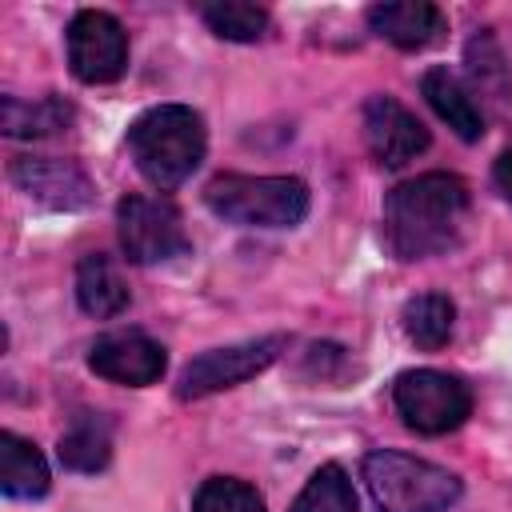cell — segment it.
I'll list each match as a JSON object with an SVG mask.
<instances>
[{
  "mask_svg": "<svg viewBox=\"0 0 512 512\" xmlns=\"http://www.w3.org/2000/svg\"><path fill=\"white\" fill-rule=\"evenodd\" d=\"M472 192L452 172H424L384 196V244L396 260H428L460 248Z\"/></svg>",
  "mask_w": 512,
  "mask_h": 512,
  "instance_id": "1",
  "label": "cell"
},
{
  "mask_svg": "<svg viewBox=\"0 0 512 512\" xmlns=\"http://www.w3.org/2000/svg\"><path fill=\"white\" fill-rule=\"evenodd\" d=\"M204 148H208L204 120L188 104H156L140 112L128 128V152L140 176L160 192L180 188L200 168Z\"/></svg>",
  "mask_w": 512,
  "mask_h": 512,
  "instance_id": "2",
  "label": "cell"
},
{
  "mask_svg": "<svg viewBox=\"0 0 512 512\" xmlns=\"http://www.w3.org/2000/svg\"><path fill=\"white\" fill-rule=\"evenodd\" d=\"M204 204L240 228H296L308 216V184L296 176L220 172L204 184Z\"/></svg>",
  "mask_w": 512,
  "mask_h": 512,
  "instance_id": "3",
  "label": "cell"
},
{
  "mask_svg": "<svg viewBox=\"0 0 512 512\" xmlns=\"http://www.w3.org/2000/svg\"><path fill=\"white\" fill-rule=\"evenodd\" d=\"M364 484L380 512H448L460 500V476L392 448L364 456Z\"/></svg>",
  "mask_w": 512,
  "mask_h": 512,
  "instance_id": "4",
  "label": "cell"
},
{
  "mask_svg": "<svg viewBox=\"0 0 512 512\" xmlns=\"http://www.w3.org/2000/svg\"><path fill=\"white\" fill-rule=\"evenodd\" d=\"M400 420L420 436H444L460 428L472 412V392L460 376L440 368H408L392 384Z\"/></svg>",
  "mask_w": 512,
  "mask_h": 512,
  "instance_id": "5",
  "label": "cell"
},
{
  "mask_svg": "<svg viewBox=\"0 0 512 512\" xmlns=\"http://www.w3.org/2000/svg\"><path fill=\"white\" fill-rule=\"evenodd\" d=\"M116 232H120V248L132 264H164L192 248L180 208L168 196L128 192L116 204Z\"/></svg>",
  "mask_w": 512,
  "mask_h": 512,
  "instance_id": "6",
  "label": "cell"
},
{
  "mask_svg": "<svg viewBox=\"0 0 512 512\" xmlns=\"http://www.w3.org/2000/svg\"><path fill=\"white\" fill-rule=\"evenodd\" d=\"M284 336H260V340H240V344H224V348H208L196 360L184 364L176 396L180 400H196V396H212L224 388H236L252 376H260L284 348Z\"/></svg>",
  "mask_w": 512,
  "mask_h": 512,
  "instance_id": "7",
  "label": "cell"
},
{
  "mask_svg": "<svg viewBox=\"0 0 512 512\" xmlns=\"http://www.w3.org/2000/svg\"><path fill=\"white\" fill-rule=\"evenodd\" d=\"M68 64L84 84H112L128 68V32L112 12L84 8L68 24Z\"/></svg>",
  "mask_w": 512,
  "mask_h": 512,
  "instance_id": "8",
  "label": "cell"
},
{
  "mask_svg": "<svg viewBox=\"0 0 512 512\" xmlns=\"http://www.w3.org/2000/svg\"><path fill=\"white\" fill-rule=\"evenodd\" d=\"M88 368L112 384L144 388L164 376L168 352H164V344H156L144 332H108L88 348Z\"/></svg>",
  "mask_w": 512,
  "mask_h": 512,
  "instance_id": "9",
  "label": "cell"
},
{
  "mask_svg": "<svg viewBox=\"0 0 512 512\" xmlns=\"http://www.w3.org/2000/svg\"><path fill=\"white\" fill-rule=\"evenodd\" d=\"M360 124H364V140L372 156L384 168H400L428 148V128L392 96H368Z\"/></svg>",
  "mask_w": 512,
  "mask_h": 512,
  "instance_id": "10",
  "label": "cell"
},
{
  "mask_svg": "<svg viewBox=\"0 0 512 512\" xmlns=\"http://www.w3.org/2000/svg\"><path fill=\"white\" fill-rule=\"evenodd\" d=\"M12 184L48 208H84L92 200V180L80 164L56 156H16Z\"/></svg>",
  "mask_w": 512,
  "mask_h": 512,
  "instance_id": "11",
  "label": "cell"
},
{
  "mask_svg": "<svg viewBox=\"0 0 512 512\" xmlns=\"http://www.w3.org/2000/svg\"><path fill=\"white\" fill-rule=\"evenodd\" d=\"M368 24L376 36H384L388 44L404 48V52H416V48H428L436 44L444 32H448V20L436 4L428 0H392V4H372L368 8Z\"/></svg>",
  "mask_w": 512,
  "mask_h": 512,
  "instance_id": "12",
  "label": "cell"
},
{
  "mask_svg": "<svg viewBox=\"0 0 512 512\" xmlns=\"http://www.w3.org/2000/svg\"><path fill=\"white\" fill-rule=\"evenodd\" d=\"M420 92H424V100L432 104V112H436L460 140L472 144V140L484 136V112H480L476 96L460 84L456 72H448V68H428V72L420 76Z\"/></svg>",
  "mask_w": 512,
  "mask_h": 512,
  "instance_id": "13",
  "label": "cell"
},
{
  "mask_svg": "<svg viewBox=\"0 0 512 512\" xmlns=\"http://www.w3.org/2000/svg\"><path fill=\"white\" fill-rule=\"evenodd\" d=\"M48 460L16 432H0V492L12 500H36L48 492Z\"/></svg>",
  "mask_w": 512,
  "mask_h": 512,
  "instance_id": "14",
  "label": "cell"
},
{
  "mask_svg": "<svg viewBox=\"0 0 512 512\" xmlns=\"http://www.w3.org/2000/svg\"><path fill=\"white\" fill-rule=\"evenodd\" d=\"M76 300L88 316H100V320L128 308V284L104 252L80 256V264H76Z\"/></svg>",
  "mask_w": 512,
  "mask_h": 512,
  "instance_id": "15",
  "label": "cell"
},
{
  "mask_svg": "<svg viewBox=\"0 0 512 512\" xmlns=\"http://www.w3.org/2000/svg\"><path fill=\"white\" fill-rule=\"evenodd\" d=\"M60 464L68 472H100L108 468L112 460V432H108V420L100 412H84L72 420V428L60 436V448H56Z\"/></svg>",
  "mask_w": 512,
  "mask_h": 512,
  "instance_id": "16",
  "label": "cell"
},
{
  "mask_svg": "<svg viewBox=\"0 0 512 512\" xmlns=\"http://www.w3.org/2000/svg\"><path fill=\"white\" fill-rule=\"evenodd\" d=\"M68 124H72V104L60 100V96H44L36 104H24L16 96L0 100V128H4V136L40 140V136H52V132L68 128Z\"/></svg>",
  "mask_w": 512,
  "mask_h": 512,
  "instance_id": "17",
  "label": "cell"
},
{
  "mask_svg": "<svg viewBox=\"0 0 512 512\" xmlns=\"http://www.w3.org/2000/svg\"><path fill=\"white\" fill-rule=\"evenodd\" d=\"M404 332L416 348H444L452 340V328H456V304L444 296V292H420L404 304Z\"/></svg>",
  "mask_w": 512,
  "mask_h": 512,
  "instance_id": "18",
  "label": "cell"
},
{
  "mask_svg": "<svg viewBox=\"0 0 512 512\" xmlns=\"http://www.w3.org/2000/svg\"><path fill=\"white\" fill-rule=\"evenodd\" d=\"M464 64H468V76H472V88L496 104H508L512 100V68L504 60V48L496 44V36L484 28L468 40L464 48Z\"/></svg>",
  "mask_w": 512,
  "mask_h": 512,
  "instance_id": "19",
  "label": "cell"
},
{
  "mask_svg": "<svg viewBox=\"0 0 512 512\" xmlns=\"http://www.w3.org/2000/svg\"><path fill=\"white\" fill-rule=\"evenodd\" d=\"M288 512H356V492L348 472L340 464H320Z\"/></svg>",
  "mask_w": 512,
  "mask_h": 512,
  "instance_id": "20",
  "label": "cell"
},
{
  "mask_svg": "<svg viewBox=\"0 0 512 512\" xmlns=\"http://www.w3.org/2000/svg\"><path fill=\"white\" fill-rule=\"evenodd\" d=\"M200 20L220 36V40H260L268 32V12L260 4H244V0H216V4H200Z\"/></svg>",
  "mask_w": 512,
  "mask_h": 512,
  "instance_id": "21",
  "label": "cell"
},
{
  "mask_svg": "<svg viewBox=\"0 0 512 512\" xmlns=\"http://www.w3.org/2000/svg\"><path fill=\"white\" fill-rule=\"evenodd\" d=\"M192 512H264V496L248 480L208 476L192 496Z\"/></svg>",
  "mask_w": 512,
  "mask_h": 512,
  "instance_id": "22",
  "label": "cell"
},
{
  "mask_svg": "<svg viewBox=\"0 0 512 512\" xmlns=\"http://www.w3.org/2000/svg\"><path fill=\"white\" fill-rule=\"evenodd\" d=\"M492 180H496L500 196L512 204V148H508V152H500V160H496V168H492Z\"/></svg>",
  "mask_w": 512,
  "mask_h": 512,
  "instance_id": "23",
  "label": "cell"
}]
</instances>
